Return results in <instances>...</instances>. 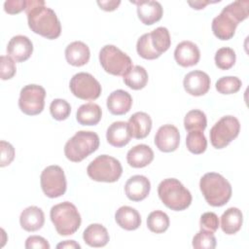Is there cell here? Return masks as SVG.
Returning a JSON list of instances; mask_svg holds the SVG:
<instances>
[{"label":"cell","instance_id":"cell-1","mask_svg":"<svg viewBox=\"0 0 249 249\" xmlns=\"http://www.w3.org/2000/svg\"><path fill=\"white\" fill-rule=\"evenodd\" d=\"M25 13L31 31L51 40L59 37L61 33L60 21L54 11L46 6L45 1H26Z\"/></svg>","mask_w":249,"mask_h":249},{"label":"cell","instance_id":"cell-2","mask_svg":"<svg viewBox=\"0 0 249 249\" xmlns=\"http://www.w3.org/2000/svg\"><path fill=\"white\" fill-rule=\"evenodd\" d=\"M249 1L237 0L227 5L212 20V31L220 40L233 37L238 23L248 18Z\"/></svg>","mask_w":249,"mask_h":249},{"label":"cell","instance_id":"cell-3","mask_svg":"<svg viewBox=\"0 0 249 249\" xmlns=\"http://www.w3.org/2000/svg\"><path fill=\"white\" fill-rule=\"evenodd\" d=\"M199 189L208 204L214 207L225 205L231 196V186L221 174L205 173L199 181Z\"/></svg>","mask_w":249,"mask_h":249},{"label":"cell","instance_id":"cell-4","mask_svg":"<svg viewBox=\"0 0 249 249\" xmlns=\"http://www.w3.org/2000/svg\"><path fill=\"white\" fill-rule=\"evenodd\" d=\"M158 195L162 203L174 211L185 210L192 203L190 191L175 178L162 180L158 186Z\"/></svg>","mask_w":249,"mask_h":249},{"label":"cell","instance_id":"cell-5","mask_svg":"<svg viewBox=\"0 0 249 249\" xmlns=\"http://www.w3.org/2000/svg\"><path fill=\"white\" fill-rule=\"evenodd\" d=\"M171 45L169 31L166 27L160 26L150 33L143 34L136 44L137 53L145 59H156L166 52Z\"/></svg>","mask_w":249,"mask_h":249},{"label":"cell","instance_id":"cell-6","mask_svg":"<svg viewBox=\"0 0 249 249\" xmlns=\"http://www.w3.org/2000/svg\"><path fill=\"white\" fill-rule=\"evenodd\" d=\"M50 217L59 235H71L75 233L82 222L77 207L69 201H63L53 205L51 208Z\"/></svg>","mask_w":249,"mask_h":249},{"label":"cell","instance_id":"cell-7","mask_svg":"<svg viewBox=\"0 0 249 249\" xmlns=\"http://www.w3.org/2000/svg\"><path fill=\"white\" fill-rule=\"evenodd\" d=\"M99 147V137L93 131H77L64 146L65 157L73 161L80 162L95 152Z\"/></svg>","mask_w":249,"mask_h":249},{"label":"cell","instance_id":"cell-8","mask_svg":"<svg viewBox=\"0 0 249 249\" xmlns=\"http://www.w3.org/2000/svg\"><path fill=\"white\" fill-rule=\"evenodd\" d=\"M87 173L93 181L113 183L120 179L123 167L117 159L108 155H100L89 162Z\"/></svg>","mask_w":249,"mask_h":249},{"label":"cell","instance_id":"cell-9","mask_svg":"<svg viewBox=\"0 0 249 249\" xmlns=\"http://www.w3.org/2000/svg\"><path fill=\"white\" fill-rule=\"evenodd\" d=\"M99 62L103 69L114 76H124L132 67L131 58L114 45H105L99 52Z\"/></svg>","mask_w":249,"mask_h":249},{"label":"cell","instance_id":"cell-10","mask_svg":"<svg viewBox=\"0 0 249 249\" xmlns=\"http://www.w3.org/2000/svg\"><path fill=\"white\" fill-rule=\"evenodd\" d=\"M240 124L237 118L224 116L210 129V142L214 148L223 149L238 136Z\"/></svg>","mask_w":249,"mask_h":249},{"label":"cell","instance_id":"cell-11","mask_svg":"<svg viewBox=\"0 0 249 249\" xmlns=\"http://www.w3.org/2000/svg\"><path fill=\"white\" fill-rule=\"evenodd\" d=\"M40 183L44 194L48 197H59L66 192L67 183L65 174L59 165L47 166L41 173Z\"/></svg>","mask_w":249,"mask_h":249},{"label":"cell","instance_id":"cell-12","mask_svg":"<svg viewBox=\"0 0 249 249\" xmlns=\"http://www.w3.org/2000/svg\"><path fill=\"white\" fill-rule=\"evenodd\" d=\"M46 90L35 84L24 86L19 92L18 107L25 115L35 116L40 114L45 106Z\"/></svg>","mask_w":249,"mask_h":249},{"label":"cell","instance_id":"cell-13","mask_svg":"<svg viewBox=\"0 0 249 249\" xmlns=\"http://www.w3.org/2000/svg\"><path fill=\"white\" fill-rule=\"evenodd\" d=\"M71 92L83 100H95L101 94V85L89 73L80 72L75 74L69 83Z\"/></svg>","mask_w":249,"mask_h":249},{"label":"cell","instance_id":"cell-14","mask_svg":"<svg viewBox=\"0 0 249 249\" xmlns=\"http://www.w3.org/2000/svg\"><path fill=\"white\" fill-rule=\"evenodd\" d=\"M155 144L161 152L170 153L175 151L180 144L178 128L169 124L161 125L155 135Z\"/></svg>","mask_w":249,"mask_h":249},{"label":"cell","instance_id":"cell-15","mask_svg":"<svg viewBox=\"0 0 249 249\" xmlns=\"http://www.w3.org/2000/svg\"><path fill=\"white\" fill-rule=\"evenodd\" d=\"M210 78L207 73L201 70L189 72L183 81L185 90L194 96L204 95L210 89Z\"/></svg>","mask_w":249,"mask_h":249},{"label":"cell","instance_id":"cell-16","mask_svg":"<svg viewBox=\"0 0 249 249\" xmlns=\"http://www.w3.org/2000/svg\"><path fill=\"white\" fill-rule=\"evenodd\" d=\"M33 52L31 40L24 35H16L12 37L7 45V53L16 62L27 60Z\"/></svg>","mask_w":249,"mask_h":249},{"label":"cell","instance_id":"cell-17","mask_svg":"<svg viewBox=\"0 0 249 249\" xmlns=\"http://www.w3.org/2000/svg\"><path fill=\"white\" fill-rule=\"evenodd\" d=\"M151 190V183L144 175L131 176L124 185V192L128 199L141 201L145 199Z\"/></svg>","mask_w":249,"mask_h":249},{"label":"cell","instance_id":"cell-18","mask_svg":"<svg viewBox=\"0 0 249 249\" xmlns=\"http://www.w3.org/2000/svg\"><path fill=\"white\" fill-rule=\"evenodd\" d=\"M130 2L136 5L138 18L146 25H152L156 23L162 17V6L158 1L143 0Z\"/></svg>","mask_w":249,"mask_h":249},{"label":"cell","instance_id":"cell-19","mask_svg":"<svg viewBox=\"0 0 249 249\" xmlns=\"http://www.w3.org/2000/svg\"><path fill=\"white\" fill-rule=\"evenodd\" d=\"M174 58L183 67L194 66L197 64L200 58V52L198 47L192 41H182L175 48Z\"/></svg>","mask_w":249,"mask_h":249},{"label":"cell","instance_id":"cell-20","mask_svg":"<svg viewBox=\"0 0 249 249\" xmlns=\"http://www.w3.org/2000/svg\"><path fill=\"white\" fill-rule=\"evenodd\" d=\"M106 139L110 145L117 148L127 145L131 139L128 124L123 121L111 124L106 131Z\"/></svg>","mask_w":249,"mask_h":249},{"label":"cell","instance_id":"cell-21","mask_svg":"<svg viewBox=\"0 0 249 249\" xmlns=\"http://www.w3.org/2000/svg\"><path fill=\"white\" fill-rule=\"evenodd\" d=\"M131 105L132 97L124 89L114 90L107 98V108L111 114L116 116L126 114L130 110Z\"/></svg>","mask_w":249,"mask_h":249},{"label":"cell","instance_id":"cell-22","mask_svg":"<svg viewBox=\"0 0 249 249\" xmlns=\"http://www.w3.org/2000/svg\"><path fill=\"white\" fill-rule=\"evenodd\" d=\"M127 124L131 137L136 139L147 137L152 129V119L145 112L134 113L130 116Z\"/></svg>","mask_w":249,"mask_h":249},{"label":"cell","instance_id":"cell-23","mask_svg":"<svg viewBox=\"0 0 249 249\" xmlns=\"http://www.w3.org/2000/svg\"><path fill=\"white\" fill-rule=\"evenodd\" d=\"M44 212L37 206H28L20 213L19 224L26 231H36L44 226Z\"/></svg>","mask_w":249,"mask_h":249},{"label":"cell","instance_id":"cell-24","mask_svg":"<svg viewBox=\"0 0 249 249\" xmlns=\"http://www.w3.org/2000/svg\"><path fill=\"white\" fill-rule=\"evenodd\" d=\"M90 52L88 45L82 41H74L65 49V58L73 66H83L89 60Z\"/></svg>","mask_w":249,"mask_h":249},{"label":"cell","instance_id":"cell-25","mask_svg":"<svg viewBox=\"0 0 249 249\" xmlns=\"http://www.w3.org/2000/svg\"><path fill=\"white\" fill-rule=\"evenodd\" d=\"M154 160V152L146 144L132 147L126 154L127 163L134 168H142L149 165Z\"/></svg>","mask_w":249,"mask_h":249},{"label":"cell","instance_id":"cell-26","mask_svg":"<svg viewBox=\"0 0 249 249\" xmlns=\"http://www.w3.org/2000/svg\"><path fill=\"white\" fill-rule=\"evenodd\" d=\"M116 223L124 230L134 231L141 225L139 212L130 206H121L115 213Z\"/></svg>","mask_w":249,"mask_h":249},{"label":"cell","instance_id":"cell-27","mask_svg":"<svg viewBox=\"0 0 249 249\" xmlns=\"http://www.w3.org/2000/svg\"><path fill=\"white\" fill-rule=\"evenodd\" d=\"M83 239L90 247H103L109 242L110 236L101 224H90L84 231Z\"/></svg>","mask_w":249,"mask_h":249},{"label":"cell","instance_id":"cell-28","mask_svg":"<svg viewBox=\"0 0 249 249\" xmlns=\"http://www.w3.org/2000/svg\"><path fill=\"white\" fill-rule=\"evenodd\" d=\"M243 215L237 207L228 208L221 216V229L226 234H234L242 227Z\"/></svg>","mask_w":249,"mask_h":249},{"label":"cell","instance_id":"cell-29","mask_svg":"<svg viewBox=\"0 0 249 249\" xmlns=\"http://www.w3.org/2000/svg\"><path fill=\"white\" fill-rule=\"evenodd\" d=\"M102 117L100 106L93 102H89L81 105L76 113L77 122L82 125H95Z\"/></svg>","mask_w":249,"mask_h":249},{"label":"cell","instance_id":"cell-30","mask_svg":"<svg viewBox=\"0 0 249 249\" xmlns=\"http://www.w3.org/2000/svg\"><path fill=\"white\" fill-rule=\"evenodd\" d=\"M124 84L135 90L143 89L148 83V73L146 69L140 65H134L124 76Z\"/></svg>","mask_w":249,"mask_h":249},{"label":"cell","instance_id":"cell-31","mask_svg":"<svg viewBox=\"0 0 249 249\" xmlns=\"http://www.w3.org/2000/svg\"><path fill=\"white\" fill-rule=\"evenodd\" d=\"M169 217L166 213L160 210H155L148 215L147 227L155 233H162L169 227Z\"/></svg>","mask_w":249,"mask_h":249},{"label":"cell","instance_id":"cell-32","mask_svg":"<svg viewBox=\"0 0 249 249\" xmlns=\"http://www.w3.org/2000/svg\"><path fill=\"white\" fill-rule=\"evenodd\" d=\"M207 125L206 115L197 109L189 111L184 119V126L186 130H200L203 131Z\"/></svg>","mask_w":249,"mask_h":249},{"label":"cell","instance_id":"cell-33","mask_svg":"<svg viewBox=\"0 0 249 249\" xmlns=\"http://www.w3.org/2000/svg\"><path fill=\"white\" fill-rule=\"evenodd\" d=\"M186 146L195 155L202 154L207 148V140L204 133L200 130L189 131L186 137Z\"/></svg>","mask_w":249,"mask_h":249},{"label":"cell","instance_id":"cell-34","mask_svg":"<svg viewBox=\"0 0 249 249\" xmlns=\"http://www.w3.org/2000/svg\"><path fill=\"white\" fill-rule=\"evenodd\" d=\"M215 64L218 68L222 70H228L231 68L236 59L235 52L229 47L220 48L215 53Z\"/></svg>","mask_w":249,"mask_h":249},{"label":"cell","instance_id":"cell-35","mask_svg":"<svg viewBox=\"0 0 249 249\" xmlns=\"http://www.w3.org/2000/svg\"><path fill=\"white\" fill-rule=\"evenodd\" d=\"M241 85L242 83L239 78L234 76H225L216 82L215 88L218 92L222 94H232L240 89Z\"/></svg>","mask_w":249,"mask_h":249},{"label":"cell","instance_id":"cell-36","mask_svg":"<svg viewBox=\"0 0 249 249\" xmlns=\"http://www.w3.org/2000/svg\"><path fill=\"white\" fill-rule=\"evenodd\" d=\"M216 237L212 231L201 230L193 238V247L196 249H214L216 247Z\"/></svg>","mask_w":249,"mask_h":249},{"label":"cell","instance_id":"cell-37","mask_svg":"<svg viewBox=\"0 0 249 249\" xmlns=\"http://www.w3.org/2000/svg\"><path fill=\"white\" fill-rule=\"evenodd\" d=\"M50 112L54 120L63 121L69 117L71 106L65 99L56 98L52 101L50 105Z\"/></svg>","mask_w":249,"mask_h":249},{"label":"cell","instance_id":"cell-38","mask_svg":"<svg viewBox=\"0 0 249 249\" xmlns=\"http://www.w3.org/2000/svg\"><path fill=\"white\" fill-rule=\"evenodd\" d=\"M17 72L15 60L9 55H1L0 57V76L2 80L12 79Z\"/></svg>","mask_w":249,"mask_h":249},{"label":"cell","instance_id":"cell-39","mask_svg":"<svg viewBox=\"0 0 249 249\" xmlns=\"http://www.w3.org/2000/svg\"><path fill=\"white\" fill-rule=\"evenodd\" d=\"M199 226L201 230L215 232L219 228V219L214 212H205L200 216Z\"/></svg>","mask_w":249,"mask_h":249},{"label":"cell","instance_id":"cell-40","mask_svg":"<svg viewBox=\"0 0 249 249\" xmlns=\"http://www.w3.org/2000/svg\"><path fill=\"white\" fill-rule=\"evenodd\" d=\"M0 150H1V159H0V166L4 167L9 165L15 159V148L9 142L2 140L0 142Z\"/></svg>","mask_w":249,"mask_h":249},{"label":"cell","instance_id":"cell-41","mask_svg":"<svg viewBox=\"0 0 249 249\" xmlns=\"http://www.w3.org/2000/svg\"><path fill=\"white\" fill-rule=\"evenodd\" d=\"M24 246L26 249H50V244L48 240L39 235H31L27 237Z\"/></svg>","mask_w":249,"mask_h":249},{"label":"cell","instance_id":"cell-42","mask_svg":"<svg viewBox=\"0 0 249 249\" xmlns=\"http://www.w3.org/2000/svg\"><path fill=\"white\" fill-rule=\"evenodd\" d=\"M26 1L25 0H7L4 3V10L6 13L15 15L25 10Z\"/></svg>","mask_w":249,"mask_h":249},{"label":"cell","instance_id":"cell-43","mask_svg":"<svg viewBox=\"0 0 249 249\" xmlns=\"http://www.w3.org/2000/svg\"><path fill=\"white\" fill-rule=\"evenodd\" d=\"M121 4V1L116 0H110V1H97V5L104 11L111 12L116 10Z\"/></svg>","mask_w":249,"mask_h":249},{"label":"cell","instance_id":"cell-44","mask_svg":"<svg viewBox=\"0 0 249 249\" xmlns=\"http://www.w3.org/2000/svg\"><path fill=\"white\" fill-rule=\"evenodd\" d=\"M56 248L61 249V248H70V249H80L81 245L77 243L75 240H65L56 245Z\"/></svg>","mask_w":249,"mask_h":249},{"label":"cell","instance_id":"cell-45","mask_svg":"<svg viewBox=\"0 0 249 249\" xmlns=\"http://www.w3.org/2000/svg\"><path fill=\"white\" fill-rule=\"evenodd\" d=\"M211 2L210 1H188V4L193 8V9H196V10H200V9H203L206 5L210 4Z\"/></svg>","mask_w":249,"mask_h":249}]
</instances>
